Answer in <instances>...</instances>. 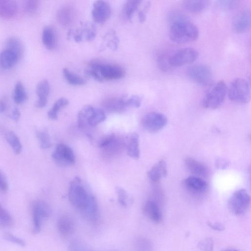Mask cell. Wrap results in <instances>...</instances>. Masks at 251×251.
<instances>
[{
  "mask_svg": "<svg viewBox=\"0 0 251 251\" xmlns=\"http://www.w3.org/2000/svg\"><path fill=\"white\" fill-rule=\"evenodd\" d=\"M68 197L71 203L86 220L93 224L98 222L100 215L96 198L79 177L70 182Z\"/></svg>",
  "mask_w": 251,
  "mask_h": 251,
  "instance_id": "obj_1",
  "label": "cell"
},
{
  "mask_svg": "<svg viewBox=\"0 0 251 251\" xmlns=\"http://www.w3.org/2000/svg\"><path fill=\"white\" fill-rule=\"evenodd\" d=\"M86 73L100 82L120 79L126 75V71L121 66L97 60L92 61L89 64Z\"/></svg>",
  "mask_w": 251,
  "mask_h": 251,
  "instance_id": "obj_2",
  "label": "cell"
},
{
  "mask_svg": "<svg viewBox=\"0 0 251 251\" xmlns=\"http://www.w3.org/2000/svg\"><path fill=\"white\" fill-rule=\"evenodd\" d=\"M199 36L197 26L188 19L171 24L169 37L178 44H186L195 41Z\"/></svg>",
  "mask_w": 251,
  "mask_h": 251,
  "instance_id": "obj_3",
  "label": "cell"
},
{
  "mask_svg": "<svg viewBox=\"0 0 251 251\" xmlns=\"http://www.w3.org/2000/svg\"><path fill=\"white\" fill-rule=\"evenodd\" d=\"M227 91V86L224 81L217 82L206 93L202 100V106L208 109L219 108L224 102Z\"/></svg>",
  "mask_w": 251,
  "mask_h": 251,
  "instance_id": "obj_4",
  "label": "cell"
},
{
  "mask_svg": "<svg viewBox=\"0 0 251 251\" xmlns=\"http://www.w3.org/2000/svg\"><path fill=\"white\" fill-rule=\"evenodd\" d=\"M227 93L229 100L239 103H246L250 100V88L245 79H235L230 84Z\"/></svg>",
  "mask_w": 251,
  "mask_h": 251,
  "instance_id": "obj_5",
  "label": "cell"
},
{
  "mask_svg": "<svg viewBox=\"0 0 251 251\" xmlns=\"http://www.w3.org/2000/svg\"><path fill=\"white\" fill-rule=\"evenodd\" d=\"M31 213L33 223L32 231L34 234H37L41 230L43 222L50 216V208L45 201L37 200L31 203Z\"/></svg>",
  "mask_w": 251,
  "mask_h": 251,
  "instance_id": "obj_6",
  "label": "cell"
},
{
  "mask_svg": "<svg viewBox=\"0 0 251 251\" xmlns=\"http://www.w3.org/2000/svg\"><path fill=\"white\" fill-rule=\"evenodd\" d=\"M251 198L245 189H240L235 192L228 201V207L230 212L234 215L244 214L249 207Z\"/></svg>",
  "mask_w": 251,
  "mask_h": 251,
  "instance_id": "obj_7",
  "label": "cell"
},
{
  "mask_svg": "<svg viewBox=\"0 0 251 251\" xmlns=\"http://www.w3.org/2000/svg\"><path fill=\"white\" fill-rule=\"evenodd\" d=\"M186 74L190 79L201 86H207L212 80L211 70L206 65H192L187 69Z\"/></svg>",
  "mask_w": 251,
  "mask_h": 251,
  "instance_id": "obj_8",
  "label": "cell"
},
{
  "mask_svg": "<svg viewBox=\"0 0 251 251\" xmlns=\"http://www.w3.org/2000/svg\"><path fill=\"white\" fill-rule=\"evenodd\" d=\"M198 57L199 53L195 49H182L170 55V65L173 68L191 64L194 62Z\"/></svg>",
  "mask_w": 251,
  "mask_h": 251,
  "instance_id": "obj_9",
  "label": "cell"
},
{
  "mask_svg": "<svg viewBox=\"0 0 251 251\" xmlns=\"http://www.w3.org/2000/svg\"><path fill=\"white\" fill-rule=\"evenodd\" d=\"M167 123V117L161 113L155 112L147 114L141 120L143 127L152 133L160 131L166 126Z\"/></svg>",
  "mask_w": 251,
  "mask_h": 251,
  "instance_id": "obj_10",
  "label": "cell"
},
{
  "mask_svg": "<svg viewBox=\"0 0 251 251\" xmlns=\"http://www.w3.org/2000/svg\"><path fill=\"white\" fill-rule=\"evenodd\" d=\"M51 156L55 162L60 166H71L75 162V158L73 150L64 144H58Z\"/></svg>",
  "mask_w": 251,
  "mask_h": 251,
  "instance_id": "obj_11",
  "label": "cell"
},
{
  "mask_svg": "<svg viewBox=\"0 0 251 251\" xmlns=\"http://www.w3.org/2000/svg\"><path fill=\"white\" fill-rule=\"evenodd\" d=\"M111 15L110 4L103 0L95 1L93 5L92 16L94 20L100 24L105 22Z\"/></svg>",
  "mask_w": 251,
  "mask_h": 251,
  "instance_id": "obj_12",
  "label": "cell"
},
{
  "mask_svg": "<svg viewBox=\"0 0 251 251\" xmlns=\"http://www.w3.org/2000/svg\"><path fill=\"white\" fill-rule=\"evenodd\" d=\"M183 185L190 193L195 195L205 193L208 188V184L204 179L196 176H190L183 181Z\"/></svg>",
  "mask_w": 251,
  "mask_h": 251,
  "instance_id": "obj_13",
  "label": "cell"
},
{
  "mask_svg": "<svg viewBox=\"0 0 251 251\" xmlns=\"http://www.w3.org/2000/svg\"><path fill=\"white\" fill-rule=\"evenodd\" d=\"M251 14L249 10H244L238 14L233 22V27L237 33L248 31L251 27Z\"/></svg>",
  "mask_w": 251,
  "mask_h": 251,
  "instance_id": "obj_14",
  "label": "cell"
},
{
  "mask_svg": "<svg viewBox=\"0 0 251 251\" xmlns=\"http://www.w3.org/2000/svg\"><path fill=\"white\" fill-rule=\"evenodd\" d=\"M143 211L152 222L160 223L163 220V214L160 205L154 201L149 200L144 204Z\"/></svg>",
  "mask_w": 251,
  "mask_h": 251,
  "instance_id": "obj_15",
  "label": "cell"
},
{
  "mask_svg": "<svg viewBox=\"0 0 251 251\" xmlns=\"http://www.w3.org/2000/svg\"><path fill=\"white\" fill-rule=\"evenodd\" d=\"M185 164L189 171L194 176L199 177H206L208 174V170L206 166L203 163L191 157H187L185 160Z\"/></svg>",
  "mask_w": 251,
  "mask_h": 251,
  "instance_id": "obj_16",
  "label": "cell"
},
{
  "mask_svg": "<svg viewBox=\"0 0 251 251\" xmlns=\"http://www.w3.org/2000/svg\"><path fill=\"white\" fill-rule=\"evenodd\" d=\"M50 91V86L47 80H43L38 83L36 88V93L38 98L36 106L38 108H43L46 105Z\"/></svg>",
  "mask_w": 251,
  "mask_h": 251,
  "instance_id": "obj_17",
  "label": "cell"
},
{
  "mask_svg": "<svg viewBox=\"0 0 251 251\" xmlns=\"http://www.w3.org/2000/svg\"><path fill=\"white\" fill-rule=\"evenodd\" d=\"M57 226L59 233L62 236H68L74 232L75 224L71 217L64 215L58 220Z\"/></svg>",
  "mask_w": 251,
  "mask_h": 251,
  "instance_id": "obj_18",
  "label": "cell"
},
{
  "mask_svg": "<svg viewBox=\"0 0 251 251\" xmlns=\"http://www.w3.org/2000/svg\"><path fill=\"white\" fill-rule=\"evenodd\" d=\"M150 179L153 182H157L167 176V166L165 162L160 160L155 163L148 173Z\"/></svg>",
  "mask_w": 251,
  "mask_h": 251,
  "instance_id": "obj_19",
  "label": "cell"
},
{
  "mask_svg": "<svg viewBox=\"0 0 251 251\" xmlns=\"http://www.w3.org/2000/svg\"><path fill=\"white\" fill-rule=\"evenodd\" d=\"M103 107L106 110L114 112L123 111L126 106V100L117 97L109 98L103 100Z\"/></svg>",
  "mask_w": 251,
  "mask_h": 251,
  "instance_id": "obj_20",
  "label": "cell"
},
{
  "mask_svg": "<svg viewBox=\"0 0 251 251\" xmlns=\"http://www.w3.org/2000/svg\"><path fill=\"white\" fill-rule=\"evenodd\" d=\"M18 6L16 1L11 0H0V17L10 19L17 13Z\"/></svg>",
  "mask_w": 251,
  "mask_h": 251,
  "instance_id": "obj_21",
  "label": "cell"
},
{
  "mask_svg": "<svg viewBox=\"0 0 251 251\" xmlns=\"http://www.w3.org/2000/svg\"><path fill=\"white\" fill-rule=\"evenodd\" d=\"M19 59L12 50L6 48L0 53V64L2 68L9 69L13 67Z\"/></svg>",
  "mask_w": 251,
  "mask_h": 251,
  "instance_id": "obj_22",
  "label": "cell"
},
{
  "mask_svg": "<svg viewBox=\"0 0 251 251\" xmlns=\"http://www.w3.org/2000/svg\"><path fill=\"white\" fill-rule=\"evenodd\" d=\"M42 42L45 47L48 50L53 49L56 44V33L51 26H45L42 31Z\"/></svg>",
  "mask_w": 251,
  "mask_h": 251,
  "instance_id": "obj_23",
  "label": "cell"
},
{
  "mask_svg": "<svg viewBox=\"0 0 251 251\" xmlns=\"http://www.w3.org/2000/svg\"><path fill=\"white\" fill-rule=\"evenodd\" d=\"M183 6L186 10L193 13H198L204 11L209 5L210 1L185 0L183 1Z\"/></svg>",
  "mask_w": 251,
  "mask_h": 251,
  "instance_id": "obj_24",
  "label": "cell"
},
{
  "mask_svg": "<svg viewBox=\"0 0 251 251\" xmlns=\"http://www.w3.org/2000/svg\"><path fill=\"white\" fill-rule=\"evenodd\" d=\"M74 16V10L68 5L61 7L57 11L56 16L58 22L64 26L69 25L72 23Z\"/></svg>",
  "mask_w": 251,
  "mask_h": 251,
  "instance_id": "obj_25",
  "label": "cell"
},
{
  "mask_svg": "<svg viewBox=\"0 0 251 251\" xmlns=\"http://www.w3.org/2000/svg\"><path fill=\"white\" fill-rule=\"evenodd\" d=\"M127 154L130 157L138 159L140 156L139 135L133 133L130 135L126 146Z\"/></svg>",
  "mask_w": 251,
  "mask_h": 251,
  "instance_id": "obj_26",
  "label": "cell"
},
{
  "mask_svg": "<svg viewBox=\"0 0 251 251\" xmlns=\"http://www.w3.org/2000/svg\"><path fill=\"white\" fill-rule=\"evenodd\" d=\"M106 119L104 111L99 108L92 107L87 120V125L95 126Z\"/></svg>",
  "mask_w": 251,
  "mask_h": 251,
  "instance_id": "obj_27",
  "label": "cell"
},
{
  "mask_svg": "<svg viewBox=\"0 0 251 251\" xmlns=\"http://www.w3.org/2000/svg\"><path fill=\"white\" fill-rule=\"evenodd\" d=\"M6 47L14 52L20 58L23 54L24 47L21 41L15 37L9 38L6 42Z\"/></svg>",
  "mask_w": 251,
  "mask_h": 251,
  "instance_id": "obj_28",
  "label": "cell"
},
{
  "mask_svg": "<svg viewBox=\"0 0 251 251\" xmlns=\"http://www.w3.org/2000/svg\"><path fill=\"white\" fill-rule=\"evenodd\" d=\"M63 74L68 83L72 85L81 86L86 83L82 77L70 71L67 68L63 69Z\"/></svg>",
  "mask_w": 251,
  "mask_h": 251,
  "instance_id": "obj_29",
  "label": "cell"
},
{
  "mask_svg": "<svg viewBox=\"0 0 251 251\" xmlns=\"http://www.w3.org/2000/svg\"><path fill=\"white\" fill-rule=\"evenodd\" d=\"M69 103L68 100L64 97L57 100L53 104L52 107L48 112V117L51 120L57 119L58 113L60 110Z\"/></svg>",
  "mask_w": 251,
  "mask_h": 251,
  "instance_id": "obj_30",
  "label": "cell"
},
{
  "mask_svg": "<svg viewBox=\"0 0 251 251\" xmlns=\"http://www.w3.org/2000/svg\"><path fill=\"white\" fill-rule=\"evenodd\" d=\"M13 99L15 103L21 104L27 99L25 88L21 82H17L14 88Z\"/></svg>",
  "mask_w": 251,
  "mask_h": 251,
  "instance_id": "obj_31",
  "label": "cell"
},
{
  "mask_svg": "<svg viewBox=\"0 0 251 251\" xmlns=\"http://www.w3.org/2000/svg\"><path fill=\"white\" fill-rule=\"evenodd\" d=\"M6 139L16 154H19L21 152L22 145L19 138L14 132H8L6 135Z\"/></svg>",
  "mask_w": 251,
  "mask_h": 251,
  "instance_id": "obj_32",
  "label": "cell"
},
{
  "mask_svg": "<svg viewBox=\"0 0 251 251\" xmlns=\"http://www.w3.org/2000/svg\"><path fill=\"white\" fill-rule=\"evenodd\" d=\"M140 0H127L124 5L123 13L125 18L130 20L133 14L141 3Z\"/></svg>",
  "mask_w": 251,
  "mask_h": 251,
  "instance_id": "obj_33",
  "label": "cell"
},
{
  "mask_svg": "<svg viewBox=\"0 0 251 251\" xmlns=\"http://www.w3.org/2000/svg\"><path fill=\"white\" fill-rule=\"evenodd\" d=\"M135 251H152L153 245L148 238L143 237L137 238L134 243Z\"/></svg>",
  "mask_w": 251,
  "mask_h": 251,
  "instance_id": "obj_34",
  "label": "cell"
},
{
  "mask_svg": "<svg viewBox=\"0 0 251 251\" xmlns=\"http://www.w3.org/2000/svg\"><path fill=\"white\" fill-rule=\"evenodd\" d=\"M170 55L166 53H162L158 55L156 59L158 68L164 72H166L172 68L170 65Z\"/></svg>",
  "mask_w": 251,
  "mask_h": 251,
  "instance_id": "obj_35",
  "label": "cell"
},
{
  "mask_svg": "<svg viewBox=\"0 0 251 251\" xmlns=\"http://www.w3.org/2000/svg\"><path fill=\"white\" fill-rule=\"evenodd\" d=\"M13 223L11 215L0 203V225L3 227H9Z\"/></svg>",
  "mask_w": 251,
  "mask_h": 251,
  "instance_id": "obj_36",
  "label": "cell"
},
{
  "mask_svg": "<svg viewBox=\"0 0 251 251\" xmlns=\"http://www.w3.org/2000/svg\"><path fill=\"white\" fill-rule=\"evenodd\" d=\"M37 137L39 140L40 146L42 149H47L51 146L49 134L45 131H39L36 133Z\"/></svg>",
  "mask_w": 251,
  "mask_h": 251,
  "instance_id": "obj_37",
  "label": "cell"
},
{
  "mask_svg": "<svg viewBox=\"0 0 251 251\" xmlns=\"http://www.w3.org/2000/svg\"><path fill=\"white\" fill-rule=\"evenodd\" d=\"M70 251H94L90 247L79 240L73 241L69 246Z\"/></svg>",
  "mask_w": 251,
  "mask_h": 251,
  "instance_id": "obj_38",
  "label": "cell"
},
{
  "mask_svg": "<svg viewBox=\"0 0 251 251\" xmlns=\"http://www.w3.org/2000/svg\"><path fill=\"white\" fill-rule=\"evenodd\" d=\"M40 1L37 0H28L25 1V8L29 14H34L38 10Z\"/></svg>",
  "mask_w": 251,
  "mask_h": 251,
  "instance_id": "obj_39",
  "label": "cell"
},
{
  "mask_svg": "<svg viewBox=\"0 0 251 251\" xmlns=\"http://www.w3.org/2000/svg\"><path fill=\"white\" fill-rule=\"evenodd\" d=\"M199 247L201 251H213L214 242L212 239L206 238L199 243Z\"/></svg>",
  "mask_w": 251,
  "mask_h": 251,
  "instance_id": "obj_40",
  "label": "cell"
},
{
  "mask_svg": "<svg viewBox=\"0 0 251 251\" xmlns=\"http://www.w3.org/2000/svg\"><path fill=\"white\" fill-rule=\"evenodd\" d=\"M187 19H188L186 15L178 11H173L169 15V20L171 24Z\"/></svg>",
  "mask_w": 251,
  "mask_h": 251,
  "instance_id": "obj_41",
  "label": "cell"
},
{
  "mask_svg": "<svg viewBox=\"0 0 251 251\" xmlns=\"http://www.w3.org/2000/svg\"><path fill=\"white\" fill-rule=\"evenodd\" d=\"M142 102L141 98L138 95H133L126 100V106L138 108L140 106Z\"/></svg>",
  "mask_w": 251,
  "mask_h": 251,
  "instance_id": "obj_42",
  "label": "cell"
},
{
  "mask_svg": "<svg viewBox=\"0 0 251 251\" xmlns=\"http://www.w3.org/2000/svg\"><path fill=\"white\" fill-rule=\"evenodd\" d=\"M4 238L11 243L17 244L21 246H25V242L21 238L18 237L11 233H5L3 234Z\"/></svg>",
  "mask_w": 251,
  "mask_h": 251,
  "instance_id": "obj_43",
  "label": "cell"
},
{
  "mask_svg": "<svg viewBox=\"0 0 251 251\" xmlns=\"http://www.w3.org/2000/svg\"><path fill=\"white\" fill-rule=\"evenodd\" d=\"M237 2L235 0H219L217 2V5L221 9L228 10L236 6Z\"/></svg>",
  "mask_w": 251,
  "mask_h": 251,
  "instance_id": "obj_44",
  "label": "cell"
},
{
  "mask_svg": "<svg viewBox=\"0 0 251 251\" xmlns=\"http://www.w3.org/2000/svg\"><path fill=\"white\" fill-rule=\"evenodd\" d=\"M116 190L117 193L118 200L119 202L122 205L124 206H126V199L127 198V195L126 190L123 188L119 187H117L116 188Z\"/></svg>",
  "mask_w": 251,
  "mask_h": 251,
  "instance_id": "obj_45",
  "label": "cell"
},
{
  "mask_svg": "<svg viewBox=\"0 0 251 251\" xmlns=\"http://www.w3.org/2000/svg\"><path fill=\"white\" fill-rule=\"evenodd\" d=\"M151 3L148 1L145 4L143 8L138 12V19L141 23L144 22L146 19V15L150 8Z\"/></svg>",
  "mask_w": 251,
  "mask_h": 251,
  "instance_id": "obj_46",
  "label": "cell"
},
{
  "mask_svg": "<svg viewBox=\"0 0 251 251\" xmlns=\"http://www.w3.org/2000/svg\"><path fill=\"white\" fill-rule=\"evenodd\" d=\"M8 189V184L3 174L0 171V191L5 192Z\"/></svg>",
  "mask_w": 251,
  "mask_h": 251,
  "instance_id": "obj_47",
  "label": "cell"
},
{
  "mask_svg": "<svg viewBox=\"0 0 251 251\" xmlns=\"http://www.w3.org/2000/svg\"><path fill=\"white\" fill-rule=\"evenodd\" d=\"M215 165L217 168L224 169L228 165L227 161L223 159H218L215 162Z\"/></svg>",
  "mask_w": 251,
  "mask_h": 251,
  "instance_id": "obj_48",
  "label": "cell"
},
{
  "mask_svg": "<svg viewBox=\"0 0 251 251\" xmlns=\"http://www.w3.org/2000/svg\"><path fill=\"white\" fill-rule=\"evenodd\" d=\"M207 224L209 227L215 230L223 231L225 228V226L220 223H212L208 222Z\"/></svg>",
  "mask_w": 251,
  "mask_h": 251,
  "instance_id": "obj_49",
  "label": "cell"
},
{
  "mask_svg": "<svg viewBox=\"0 0 251 251\" xmlns=\"http://www.w3.org/2000/svg\"><path fill=\"white\" fill-rule=\"evenodd\" d=\"M21 116V113L19 110L17 108H15L11 113V118L15 122L18 121Z\"/></svg>",
  "mask_w": 251,
  "mask_h": 251,
  "instance_id": "obj_50",
  "label": "cell"
},
{
  "mask_svg": "<svg viewBox=\"0 0 251 251\" xmlns=\"http://www.w3.org/2000/svg\"><path fill=\"white\" fill-rule=\"evenodd\" d=\"M96 36L95 30L93 29H89L87 32L86 38L88 40H92Z\"/></svg>",
  "mask_w": 251,
  "mask_h": 251,
  "instance_id": "obj_51",
  "label": "cell"
},
{
  "mask_svg": "<svg viewBox=\"0 0 251 251\" xmlns=\"http://www.w3.org/2000/svg\"><path fill=\"white\" fill-rule=\"evenodd\" d=\"M6 109V104L5 102L2 100H0V113L5 111Z\"/></svg>",
  "mask_w": 251,
  "mask_h": 251,
  "instance_id": "obj_52",
  "label": "cell"
},
{
  "mask_svg": "<svg viewBox=\"0 0 251 251\" xmlns=\"http://www.w3.org/2000/svg\"><path fill=\"white\" fill-rule=\"evenodd\" d=\"M223 251H239L235 250V249H227L224 250Z\"/></svg>",
  "mask_w": 251,
  "mask_h": 251,
  "instance_id": "obj_53",
  "label": "cell"
}]
</instances>
